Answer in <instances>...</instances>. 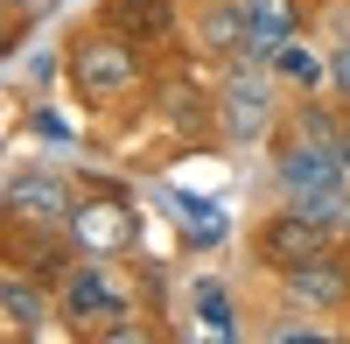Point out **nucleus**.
<instances>
[{
	"instance_id": "1",
	"label": "nucleus",
	"mask_w": 350,
	"mask_h": 344,
	"mask_svg": "<svg viewBox=\"0 0 350 344\" xmlns=\"http://www.w3.org/2000/svg\"><path fill=\"white\" fill-rule=\"evenodd\" d=\"M56 309H64V323L84 330V337H120V344L148 337L140 323H126V317H140V295L126 288L120 260H98V253H77V260L64 267V281H56Z\"/></svg>"
},
{
	"instance_id": "2",
	"label": "nucleus",
	"mask_w": 350,
	"mask_h": 344,
	"mask_svg": "<svg viewBox=\"0 0 350 344\" xmlns=\"http://www.w3.org/2000/svg\"><path fill=\"white\" fill-rule=\"evenodd\" d=\"M64 71H70V92L84 106H120V99H133L148 84L140 49L126 36H112V28H77L70 49H64Z\"/></svg>"
},
{
	"instance_id": "3",
	"label": "nucleus",
	"mask_w": 350,
	"mask_h": 344,
	"mask_svg": "<svg viewBox=\"0 0 350 344\" xmlns=\"http://www.w3.org/2000/svg\"><path fill=\"white\" fill-rule=\"evenodd\" d=\"M217 134L231 148H259L273 134V77L259 56H231L224 64V92H217Z\"/></svg>"
},
{
	"instance_id": "4",
	"label": "nucleus",
	"mask_w": 350,
	"mask_h": 344,
	"mask_svg": "<svg viewBox=\"0 0 350 344\" xmlns=\"http://www.w3.org/2000/svg\"><path fill=\"white\" fill-rule=\"evenodd\" d=\"M329 246H336V232H329L323 218L295 211V204H280L273 218H259V232H252V253H259L273 274H280V267H301V260H315V253H329Z\"/></svg>"
},
{
	"instance_id": "5",
	"label": "nucleus",
	"mask_w": 350,
	"mask_h": 344,
	"mask_svg": "<svg viewBox=\"0 0 350 344\" xmlns=\"http://www.w3.org/2000/svg\"><path fill=\"white\" fill-rule=\"evenodd\" d=\"M64 239H70L77 253L120 260V253L140 239V225H133V211L120 204V197H84V204H70V218H64Z\"/></svg>"
},
{
	"instance_id": "6",
	"label": "nucleus",
	"mask_w": 350,
	"mask_h": 344,
	"mask_svg": "<svg viewBox=\"0 0 350 344\" xmlns=\"http://www.w3.org/2000/svg\"><path fill=\"white\" fill-rule=\"evenodd\" d=\"M70 204H77L70 183L49 176V169H36V176H14L8 190H0V218H14V225H42V232H64Z\"/></svg>"
},
{
	"instance_id": "7",
	"label": "nucleus",
	"mask_w": 350,
	"mask_h": 344,
	"mask_svg": "<svg viewBox=\"0 0 350 344\" xmlns=\"http://www.w3.org/2000/svg\"><path fill=\"white\" fill-rule=\"evenodd\" d=\"M280 288H287V302L329 317V309L350 302V267H343V253L329 246V253H315V260H301V267H280Z\"/></svg>"
},
{
	"instance_id": "8",
	"label": "nucleus",
	"mask_w": 350,
	"mask_h": 344,
	"mask_svg": "<svg viewBox=\"0 0 350 344\" xmlns=\"http://www.w3.org/2000/svg\"><path fill=\"white\" fill-rule=\"evenodd\" d=\"M98 28L126 36L133 49H161V42L175 36V0H105Z\"/></svg>"
},
{
	"instance_id": "9",
	"label": "nucleus",
	"mask_w": 350,
	"mask_h": 344,
	"mask_svg": "<svg viewBox=\"0 0 350 344\" xmlns=\"http://www.w3.org/2000/svg\"><path fill=\"white\" fill-rule=\"evenodd\" d=\"M239 8H245V28H252V49L245 56H259V64L280 56L287 42L301 36V0H239Z\"/></svg>"
},
{
	"instance_id": "10",
	"label": "nucleus",
	"mask_w": 350,
	"mask_h": 344,
	"mask_svg": "<svg viewBox=\"0 0 350 344\" xmlns=\"http://www.w3.org/2000/svg\"><path fill=\"white\" fill-rule=\"evenodd\" d=\"M0 317H8L14 330H42V323H49V295L36 288V281L0 274Z\"/></svg>"
},
{
	"instance_id": "11",
	"label": "nucleus",
	"mask_w": 350,
	"mask_h": 344,
	"mask_svg": "<svg viewBox=\"0 0 350 344\" xmlns=\"http://www.w3.org/2000/svg\"><path fill=\"white\" fill-rule=\"evenodd\" d=\"M280 71L295 77V84H323V56H308V49L287 42V49H280Z\"/></svg>"
},
{
	"instance_id": "12",
	"label": "nucleus",
	"mask_w": 350,
	"mask_h": 344,
	"mask_svg": "<svg viewBox=\"0 0 350 344\" xmlns=\"http://www.w3.org/2000/svg\"><path fill=\"white\" fill-rule=\"evenodd\" d=\"M196 309L211 317V330H217V337H231V309H224V295H217V288H196Z\"/></svg>"
},
{
	"instance_id": "13",
	"label": "nucleus",
	"mask_w": 350,
	"mask_h": 344,
	"mask_svg": "<svg viewBox=\"0 0 350 344\" xmlns=\"http://www.w3.org/2000/svg\"><path fill=\"white\" fill-rule=\"evenodd\" d=\"M0 8H8V14H49L56 0H0Z\"/></svg>"
},
{
	"instance_id": "14",
	"label": "nucleus",
	"mask_w": 350,
	"mask_h": 344,
	"mask_svg": "<svg viewBox=\"0 0 350 344\" xmlns=\"http://www.w3.org/2000/svg\"><path fill=\"white\" fill-rule=\"evenodd\" d=\"M8 21H14V14H8V8H0V49H8Z\"/></svg>"
},
{
	"instance_id": "15",
	"label": "nucleus",
	"mask_w": 350,
	"mask_h": 344,
	"mask_svg": "<svg viewBox=\"0 0 350 344\" xmlns=\"http://www.w3.org/2000/svg\"><path fill=\"white\" fill-rule=\"evenodd\" d=\"M343 112H350V92H343Z\"/></svg>"
},
{
	"instance_id": "16",
	"label": "nucleus",
	"mask_w": 350,
	"mask_h": 344,
	"mask_svg": "<svg viewBox=\"0 0 350 344\" xmlns=\"http://www.w3.org/2000/svg\"><path fill=\"white\" fill-rule=\"evenodd\" d=\"M343 49H350V36H343Z\"/></svg>"
}]
</instances>
